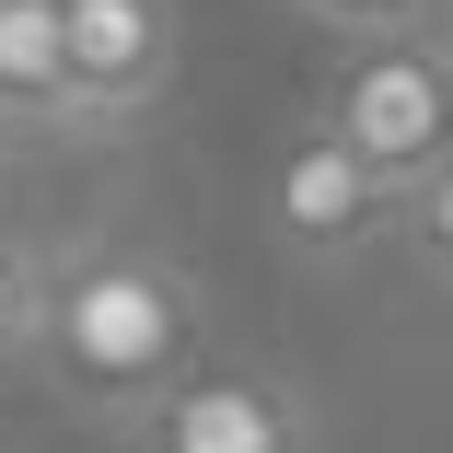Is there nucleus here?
Masks as SVG:
<instances>
[{"label": "nucleus", "instance_id": "nucleus-7", "mask_svg": "<svg viewBox=\"0 0 453 453\" xmlns=\"http://www.w3.org/2000/svg\"><path fill=\"white\" fill-rule=\"evenodd\" d=\"M47 267L58 256H35L24 233H0V360H24L47 337Z\"/></svg>", "mask_w": 453, "mask_h": 453}, {"label": "nucleus", "instance_id": "nucleus-4", "mask_svg": "<svg viewBox=\"0 0 453 453\" xmlns=\"http://www.w3.org/2000/svg\"><path fill=\"white\" fill-rule=\"evenodd\" d=\"M267 221H280V244H303V256H349V244H372L395 221V187L337 128H303L280 163H267Z\"/></svg>", "mask_w": 453, "mask_h": 453}, {"label": "nucleus", "instance_id": "nucleus-9", "mask_svg": "<svg viewBox=\"0 0 453 453\" xmlns=\"http://www.w3.org/2000/svg\"><path fill=\"white\" fill-rule=\"evenodd\" d=\"M314 24H337V35H384V24H430L441 0H303Z\"/></svg>", "mask_w": 453, "mask_h": 453}, {"label": "nucleus", "instance_id": "nucleus-1", "mask_svg": "<svg viewBox=\"0 0 453 453\" xmlns=\"http://www.w3.org/2000/svg\"><path fill=\"white\" fill-rule=\"evenodd\" d=\"M35 360L81 395V418L128 430L151 395H174L210 360V291L163 244H81L47 267V337Z\"/></svg>", "mask_w": 453, "mask_h": 453}, {"label": "nucleus", "instance_id": "nucleus-6", "mask_svg": "<svg viewBox=\"0 0 453 453\" xmlns=\"http://www.w3.org/2000/svg\"><path fill=\"white\" fill-rule=\"evenodd\" d=\"M0 117H12V128L81 117V94H70V24H58V0H0Z\"/></svg>", "mask_w": 453, "mask_h": 453}, {"label": "nucleus", "instance_id": "nucleus-2", "mask_svg": "<svg viewBox=\"0 0 453 453\" xmlns=\"http://www.w3.org/2000/svg\"><path fill=\"white\" fill-rule=\"evenodd\" d=\"M326 128L407 198L418 174L453 151V35H430V24L349 35V58L326 70Z\"/></svg>", "mask_w": 453, "mask_h": 453}, {"label": "nucleus", "instance_id": "nucleus-3", "mask_svg": "<svg viewBox=\"0 0 453 453\" xmlns=\"http://www.w3.org/2000/svg\"><path fill=\"white\" fill-rule=\"evenodd\" d=\"M128 453H314V407L291 372H244V360H198L174 395L128 418Z\"/></svg>", "mask_w": 453, "mask_h": 453}, {"label": "nucleus", "instance_id": "nucleus-5", "mask_svg": "<svg viewBox=\"0 0 453 453\" xmlns=\"http://www.w3.org/2000/svg\"><path fill=\"white\" fill-rule=\"evenodd\" d=\"M81 117H140L174 81V0H58Z\"/></svg>", "mask_w": 453, "mask_h": 453}, {"label": "nucleus", "instance_id": "nucleus-8", "mask_svg": "<svg viewBox=\"0 0 453 453\" xmlns=\"http://www.w3.org/2000/svg\"><path fill=\"white\" fill-rule=\"evenodd\" d=\"M395 233L418 244V267H430V280H453V151H441L418 187L395 198Z\"/></svg>", "mask_w": 453, "mask_h": 453}]
</instances>
